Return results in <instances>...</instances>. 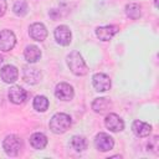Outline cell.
I'll return each mask as SVG.
<instances>
[{"label": "cell", "mask_w": 159, "mask_h": 159, "mask_svg": "<svg viewBox=\"0 0 159 159\" xmlns=\"http://www.w3.org/2000/svg\"><path fill=\"white\" fill-rule=\"evenodd\" d=\"M67 65H68L71 72L76 76H84L88 72V67H87L82 55L78 51H72L67 56Z\"/></svg>", "instance_id": "1"}, {"label": "cell", "mask_w": 159, "mask_h": 159, "mask_svg": "<svg viewBox=\"0 0 159 159\" xmlns=\"http://www.w3.org/2000/svg\"><path fill=\"white\" fill-rule=\"evenodd\" d=\"M72 124V119L68 114L66 113H56L52 116V118L50 119V129L55 133V134H62L65 133Z\"/></svg>", "instance_id": "2"}, {"label": "cell", "mask_w": 159, "mask_h": 159, "mask_svg": "<svg viewBox=\"0 0 159 159\" xmlns=\"http://www.w3.org/2000/svg\"><path fill=\"white\" fill-rule=\"evenodd\" d=\"M2 148L7 155H10V157L17 155V153L21 149V139L15 134H10L4 139Z\"/></svg>", "instance_id": "3"}, {"label": "cell", "mask_w": 159, "mask_h": 159, "mask_svg": "<svg viewBox=\"0 0 159 159\" xmlns=\"http://www.w3.org/2000/svg\"><path fill=\"white\" fill-rule=\"evenodd\" d=\"M16 43L15 34L10 30H2L0 31V51L7 52L14 48Z\"/></svg>", "instance_id": "4"}, {"label": "cell", "mask_w": 159, "mask_h": 159, "mask_svg": "<svg viewBox=\"0 0 159 159\" xmlns=\"http://www.w3.org/2000/svg\"><path fill=\"white\" fill-rule=\"evenodd\" d=\"M53 36H55V40L57 41L58 45L61 46H68L71 43V31H70V27L66 26V25H60L56 27L55 32H53Z\"/></svg>", "instance_id": "5"}, {"label": "cell", "mask_w": 159, "mask_h": 159, "mask_svg": "<svg viewBox=\"0 0 159 159\" xmlns=\"http://www.w3.org/2000/svg\"><path fill=\"white\" fill-rule=\"evenodd\" d=\"M94 145L99 152H108L113 148L114 140L107 133H98L94 138Z\"/></svg>", "instance_id": "6"}, {"label": "cell", "mask_w": 159, "mask_h": 159, "mask_svg": "<svg viewBox=\"0 0 159 159\" xmlns=\"http://www.w3.org/2000/svg\"><path fill=\"white\" fill-rule=\"evenodd\" d=\"M41 71L36 67H31V66H25L22 70V78L26 83L29 84H36L41 81Z\"/></svg>", "instance_id": "7"}, {"label": "cell", "mask_w": 159, "mask_h": 159, "mask_svg": "<svg viewBox=\"0 0 159 159\" xmlns=\"http://www.w3.org/2000/svg\"><path fill=\"white\" fill-rule=\"evenodd\" d=\"M93 87L97 92H106L111 88V78L104 73H96L92 77Z\"/></svg>", "instance_id": "8"}, {"label": "cell", "mask_w": 159, "mask_h": 159, "mask_svg": "<svg viewBox=\"0 0 159 159\" xmlns=\"http://www.w3.org/2000/svg\"><path fill=\"white\" fill-rule=\"evenodd\" d=\"M104 124H106V127L111 132H122L124 129V122H123V119L118 114H116V113L107 114V117L104 119Z\"/></svg>", "instance_id": "9"}, {"label": "cell", "mask_w": 159, "mask_h": 159, "mask_svg": "<svg viewBox=\"0 0 159 159\" xmlns=\"http://www.w3.org/2000/svg\"><path fill=\"white\" fill-rule=\"evenodd\" d=\"M118 31H119V26H117V25L98 26L96 29V36L102 41H109Z\"/></svg>", "instance_id": "10"}, {"label": "cell", "mask_w": 159, "mask_h": 159, "mask_svg": "<svg viewBox=\"0 0 159 159\" xmlns=\"http://www.w3.org/2000/svg\"><path fill=\"white\" fill-rule=\"evenodd\" d=\"M73 88L72 86H70L66 82H61L56 86L55 88V96L60 99V101H71L73 98Z\"/></svg>", "instance_id": "11"}, {"label": "cell", "mask_w": 159, "mask_h": 159, "mask_svg": "<svg viewBox=\"0 0 159 159\" xmlns=\"http://www.w3.org/2000/svg\"><path fill=\"white\" fill-rule=\"evenodd\" d=\"M29 34H30L31 39H34L35 41H39V42L45 41L47 37V30H46L45 25L41 22H35V24L30 25Z\"/></svg>", "instance_id": "12"}, {"label": "cell", "mask_w": 159, "mask_h": 159, "mask_svg": "<svg viewBox=\"0 0 159 159\" xmlns=\"http://www.w3.org/2000/svg\"><path fill=\"white\" fill-rule=\"evenodd\" d=\"M7 96H9V99H10L12 103H15V104H21V103L25 102V99H26V97H27V92H26L22 87H20V86H12V87L9 89Z\"/></svg>", "instance_id": "13"}, {"label": "cell", "mask_w": 159, "mask_h": 159, "mask_svg": "<svg viewBox=\"0 0 159 159\" xmlns=\"http://www.w3.org/2000/svg\"><path fill=\"white\" fill-rule=\"evenodd\" d=\"M0 77L5 83H14L19 77V71L12 65H6L0 71Z\"/></svg>", "instance_id": "14"}, {"label": "cell", "mask_w": 159, "mask_h": 159, "mask_svg": "<svg viewBox=\"0 0 159 159\" xmlns=\"http://www.w3.org/2000/svg\"><path fill=\"white\" fill-rule=\"evenodd\" d=\"M132 130L137 137L144 138V137H148L150 134L152 125L145 123V122H142V120H134L132 124Z\"/></svg>", "instance_id": "15"}, {"label": "cell", "mask_w": 159, "mask_h": 159, "mask_svg": "<svg viewBox=\"0 0 159 159\" xmlns=\"http://www.w3.org/2000/svg\"><path fill=\"white\" fill-rule=\"evenodd\" d=\"M24 56H25V60L29 62V63H35L40 60L41 57V51L37 46L35 45H29L26 46L25 51H24Z\"/></svg>", "instance_id": "16"}, {"label": "cell", "mask_w": 159, "mask_h": 159, "mask_svg": "<svg viewBox=\"0 0 159 159\" xmlns=\"http://www.w3.org/2000/svg\"><path fill=\"white\" fill-rule=\"evenodd\" d=\"M112 106L111 101L108 98H104V97H101V98H96L92 103V109L96 112V113H104L109 109V107Z\"/></svg>", "instance_id": "17"}, {"label": "cell", "mask_w": 159, "mask_h": 159, "mask_svg": "<svg viewBox=\"0 0 159 159\" xmlns=\"http://www.w3.org/2000/svg\"><path fill=\"white\" fill-rule=\"evenodd\" d=\"M30 144L34 149H43L47 145V138L43 133H34L30 137Z\"/></svg>", "instance_id": "18"}, {"label": "cell", "mask_w": 159, "mask_h": 159, "mask_svg": "<svg viewBox=\"0 0 159 159\" xmlns=\"http://www.w3.org/2000/svg\"><path fill=\"white\" fill-rule=\"evenodd\" d=\"M125 14L129 19L132 20H137L142 16V7L139 4H135V2H130V4H127L125 5Z\"/></svg>", "instance_id": "19"}, {"label": "cell", "mask_w": 159, "mask_h": 159, "mask_svg": "<svg viewBox=\"0 0 159 159\" xmlns=\"http://www.w3.org/2000/svg\"><path fill=\"white\" fill-rule=\"evenodd\" d=\"M70 144L76 152H84L87 149V140L82 135H73Z\"/></svg>", "instance_id": "20"}, {"label": "cell", "mask_w": 159, "mask_h": 159, "mask_svg": "<svg viewBox=\"0 0 159 159\" xmlns=\"http://www.w3.org/2000/svg\"><path fill=\"white\" fill-rule=\"evenodd\" d=\"M34 108L37 112H45L48 108V99L45 96H36L34 99Z\"/></svg>", "instance_id": "21"}, {"label": "cell", "mask_w": 159, "mask_h": 159, "mask_svg": "<svg viewBox=\"0 0 159 159\" xmlns=\"http://www.w3.org/2000/svg\"><path fill=\"white\" fill-rule=\"evenodd\" d=\"M14 12L17 15V16H24L27 14V4L24 1V0H20V1H16L14 4V7H12Z\"/></svg>", "instance_id": "22"}, {"label": "cell", "mask_w": 159, "mask_h": 159, "mask_svg": "<svg viewBox=\"0 0 159 159\" xmlns=\"http://www.w3.org/2000/svg\"><path fill=\"white\" fill-rule=\"evenodd\" d=\"M158 148H159L158 137H154V138L148 143V150H153L154 153H158Z\"/></svg>", "instance_id": "23"}, {"label": "cell", "mask_w": 159, "mask_h": 159, "mask_svg": "<svg viewBox=\"0 0 159 159\" xmlns=\"http://www.w3.org/2000/svg\"><path fill=\"white\" fill-rule=\"evenodd\" d=\"M6 7H7V5H6V0H0V16H2V15L5 14Z\"/></svg>", "instance_id": "24"}]
</instances>
